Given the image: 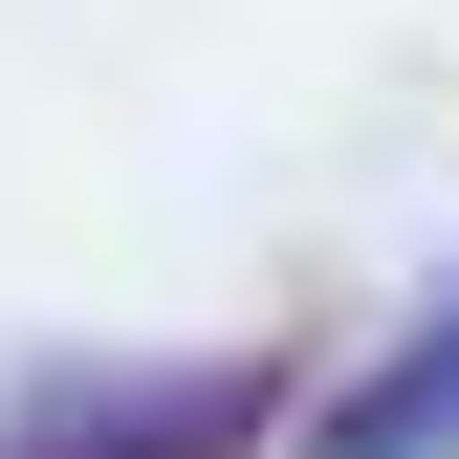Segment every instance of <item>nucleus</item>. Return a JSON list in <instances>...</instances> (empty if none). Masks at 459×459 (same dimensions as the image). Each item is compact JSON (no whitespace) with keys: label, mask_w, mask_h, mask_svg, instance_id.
I'll return each instance as SVG.
<instances>
[{"label":"nucleus","mask_w":459,"mask_h":459,"mask_svg":"<svg viewBox=\"0 0 459 459\" xmlns=\"http://www.w3.org/2000/svg\"><path fill=\"white\" fill-rule=\"evenodd\" d=\"M284 437V351H153V372H22L0 459H241Z\"/></svg>","instance_id":"obj_1"},{"label":"nucleus","mask_w":459,"mask_h":459,"mask_svg":"<svg viewBox=\"0 0 459 459\" xmlns=\"http://www.w3.org/2000/svg\"><path fill=\"white\" fill-rule=\"evenodd\" d=\"M307 459H459V307H437V328H416V351H394V372H372Z\"/></svg>","instance_id":"obj_2"}]
</instances>
